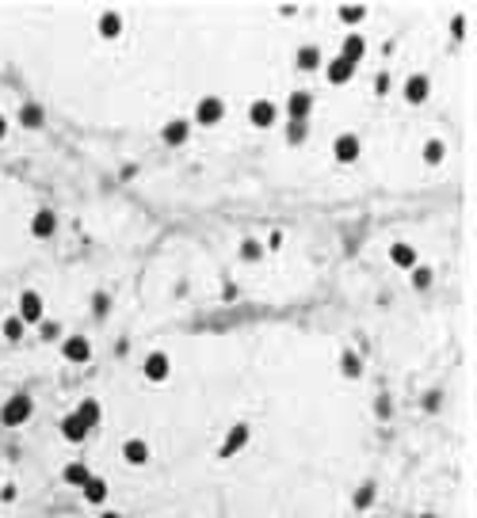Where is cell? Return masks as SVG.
<instances>
[{
	"mask_svg": "<svg viewBox=\"0 0 477 518\" xmlns=\"http://www.w3.org/2000/svg\"><path fill=\"white\" fill-rule=\"evenodd\" d=\"M31 416H35V400L27 397V393H16V397H8L4 408H0V423H4V427H23Z\"/></svg>",
	"mask_w": 477,
	"mask_h": 518,
	"instance_id": "cell-1",
	"label": "cell"
},
{
	"mask_svg": "<svg viewBox=\"0 0 477 518\" xmlns=\"http://www.w3.org/2000/svg\"><path fill=\"white\" fill-rule=\"evenodd\" d=\"M248 122H252L256 130L275 126V122H279V103H275V99H252V107H248Z\"/></svg>",
	"mask_w": 477,
	"mask_h": 518,
	"instance_id": "cell-2",
	"label": "cell"
},
{
	"mask_svg": "<svg viewBox=\"0 0 477 518\" xmlns=\"http://www.w3.org/2000/svg\"><path fill=\"white\" fill-rule=\"evenodd\" d=\"M222 115H226V103L218 96H203L195 103V122H199V126H218Z\"/></svg>",
	"mask_w": 477,
	"mask_h": 518,
	"instance_id": "cell-3",
	"label": "cell"
},
{
	"mask_svg": "<svg viewBox=\"0 0 477 518\" xmlns=\"http://www.w3.org/2000/svg\"><path fill=\"white\" fill-rule=\"evenodd\" d=\"M42 305H46V301H42L39 290H23V294H20V313H16V316H20L23 324H39V320H42Z\"/></svg>",
	"mask_w": 477,
	"mask_h": 518,
	"instance_id": "cell-4",
	"label": "cell"
},
{
	"mask_svg": "<svg viewBox=\"0 0 477 518\" xmlns=\"http://www.w3.org/2000/svg\"><path fill=\"white\" fill-rule=\"evenodd\" d=\"M248 423H233L229 427V435H226V442L218 446V457H233V454H241V450L248 446Z\"/></svg>",
	"mask_w": 477,
	"mask_h": 518,
	"instance_id": "cell-5",
	"label": "cell"
},
{
	"mask_svg": "<svg viewBox=\"0 0 477 518\" xmlns=\"http://www.w3.org/2000/svg\"><path fill=\"white\" fill-rule=\"evenodd\" d=\"M145 381H168L172 378V359H168L164 351H153V354H145Z\"/></svg>",
	"mask_w": 477,
	"mask_h": 518,
	"instance_id": "cell-6",
	"label": "cell"
},
{
	"mask_svg": "<svg viewBox=\"0 0 477 518\" xmlns=\"http://www.w3.org/2000/svg\"><path fill=\"white\" fill-rule=\"evenodd\" d=\"M149 457H153V446H149L145 438H126L123 442V461L126 465L142 469V465H149Z\"/></svg>",
	"mask_w": 477,
	"mask_h": 518,
	"instance_id": "cell-7",
	"label": "cell"
},
{
	"mask_svg": "<svg viewBox=\"0 0 477 518\" xmlns=\"http://www.w3.org/2000/svg\"><path fill=\"white\" fill-rule=\"evenodd\" d=\"M359 153H363V141L355 137V134H340V137H336L332 156L340 160V164H355V160H359Z\"/></svg>",
	"mask_w": 477,
	"mask_h": 518,
	"instance_id": "cell-8",
	"label": "cell"
},
{
	"mask_svg": "<svg viewBox=\"0 0 477 518\" xmlns=\"http://www.w3.org/2000/svg\"><path fill=\"white\" fill-rule=\"evenodd\" d=\"M161 137H164V145H187V137H191V118H168Z\"/></svg>",
	"mask_w": 477,
	"mask_h": 518,
	"instance_id": "cell-9",
	"label": "cell"
},
{
	"mask_svg": "<svg viewBox=\"0 0 477 518\" xmlns=\"http://www.w3.org/2000/svg\"><path fill=\"white\" fill-rule=\"evenodd\" d=\"M286 111H291V122H310L313 96H310V92H291V99H286Z\"/></svg>",
	"mask_w": 477,
	"mask_h": 518,
	"instance_id": "cell-10",
	"label": "cell"
},
{
	"mask_svg": "<svg viewBox=\"0 0 477 518\" xmlns=\"http://www.w3.org/2000/svg\"><path fill=\"white\" fill-rule=\"evenodd\" d=\"M61 354H65V359H69V362H88L92 359V343H88V339H84V335H69V339H65V347H61Z\"/></svg>",
	"mask_w": 477,
	"mask_h": 518,
	"instance_id": "cell-11",
	"label": "cell"
},
{
	"mask_svg": "<svg viewBox=\"0 0 477 518\" xmlns=\"http://www.w3.org/2000/svg\"><path fill=\"white\" fill-rule=\"evenodd\" d=\"M31 233H35L39 240L54 237V233H58V214H54V210H35V218H31Z\"/></svg>",
	"mask_w": 477,
	"mask_h": 518,
	"instance_id": "cell-12",
	"label": "cell"
},
{
	"mask_svg": "<svg viewBox=\"0 0 477 518\" xmlns=\"http://www.w3.org/2000/svg\"><path fill=\"white\" fill-rule=\"evenodd\" d=\"M363 54H367V39H363L359 31H348V35H344V50H340V58H344V61H351V65H359V61H363Z\"/></svg>",
	"mask_w": 477,
	"mask_h": 518,
	"instance_id": "cell-13",
	"label": "cell"
},
{
	"mask_svg": "<svg viewBox=\"0 0 477 518\" xmlns=\"http://www.w3.org/2000/svg\"><path fill=\"white\" fill-rule=\"evenodd\" d=\"M355 69H359V65H351V61H344L340 54H336V58L325 65V77H329V84H348L351 77H355Z\"/></svg>",
	"mask_w": 477,
	"mask_h": 518,
	"instance_id": "cell-14",
	"label": "cell"
},
{
	"mask_svg": "<svg viewBox=\"0 0 477 518\" xmlns=\"http://www.w3.org/2000/svg\"><path fill=\"white\" fill-rule=\"evenodd\" d=\"M96 31H99V39H119V35H123V16H119V12H111V8H107V12H99V20H96Z\"/></svg>",
	"mask_w": 477,
	"mask_h": 518,
	"instance_id": "cell-15",
	"label": "cell"
},
{
	"mask_svg": "<svg viewBox=\"0 0 477 518\" xmlns=\"http://www.w3.org/2000/svg\"><path fill=\"white\" fill-rule=\"evenodd\" d=\"M428 92H432V80H428L424 73H413V77L405 80V99L409 103H424Z\"/></svg>",
	"mask_w": 477,
	"mask_h": 518,
	"instance_id": "cell-16",
	"label": "cell"
},
{
	"mask_svg": "<svg viewBox=\"0 0 477 518\" xmlns=\"http://www.w3.org/2000/svg\"><path fill=\"white\" fill-rule=\"evenodd\" d=\"M321 46H298V54H294V65L302 73H313V69H321Z\"/></svg>",
	"mask_w": 477,
	"mask_h": 518,
	"instance_id": "cell-17",
	"label": "cell"
},
{
	"mask_svg": "<svg viewBox=\"0 0 477 518\" xmlns=\"http://www.w3.org/2000/svg\"><path fill=\"white\" fill-rule=\"evenodd\" d=\"M390 263L401 271H413L416 267V248L413 244H390Z\"/></svg>",
	"mask_w": 477,
	"mask_h": 518,
	"instance_id": "cell-18",
	"label": "cell"
},
{
	"mask_svg": "<svg viewBox=\"0 0 477 518\" xmlns=\"http://www.w3.org/2000/svg\"><path fill=\"white\" fill-rule=\"evenodd\" d=\"M73 416H77L88 431H96V427H99V416H104V412H99V404L92 400V397H84V400L77 404V412H73Z\"/></svg>",
	"mask_w": 477,
	"mask_h": 518,
	"instance_id": "cell-19",
	"label": "cell"
},
{
	"mask_svg": "<svg viewBox=\"0 0 477 518\" xmlns=\"http://www.w3.org/2000/svg\"><path fill=\"white\" fill-rule=\"evenodd\" d=\"M88 476H92V469L84 465V461H69V465L61 469V480H65V484H73V488H84V484H88Z\"/></svg>",
	"mask_w": 477,
	"mask_h": 518,
	"instance_id": "cell-20",
	"label": "cell"
},
{
	"mask_svg": "<svg viewBox=\"0 0 477 518\" xmlns=\"http://www.w3.org/2000/svg\"><path fill=\"white\" fill-rule=\"evenodd\" d=\"M88 435H92V431L84 427V423H80L77 416H73V412H69V416L61 419V438H65V442H84Z\"/></svg>",
	"mask_w": 477,
	"mask_h": 518,
	"instance_id": "cell-21",
	"label": "cell"
},
{
	"mask_svg": "<svg viewBox=\"0 0 477 518\" xmlns=\"http://www.w3.org/2000/svg\"><path fill=\"white\" fill-rule=\"evenodd\" d=\"M80 492H84V503H104V499H107V480L92 473V476H88V484H84Z\"/></svg>",
	"mask_w": 477,
	"mask_h": 518,
	"instance_id": "cell-22",
	"label": "cell"
},
{
	"mask_svg": "<svg viewBox=\"0 0 477 518\" xmlns=\"http://www.w3.org/2000/svg\"><path fill=\"white\" fill-rule=\"evenodd\" d=\"M16 118H20L27 130H39L46 115H42V107H39V103H20V115H16Z\"/></svg>",
	"mask_w": 477,
	"mask_h": 518,
	"instance_id": "cell-23",
	"label": "cell"
},
{
	"mask_svg": "<svg viewBox=\"0 0 477 518\" xmlns=\"http://www.w3.org/2000/svg\"><path fill=\"white\" fill-rule=\"evenodd\" d=\"M340 374H344V378H359V374H363V359L355 351H344L340 354Z\"/></svg>",
	"mask_w": 477,
	"mask_h": 518,
	"instance_id": "cell-24",
	"label": "cell"
},
{
	"mask_svg": "<svg viewBox=\"0 0 477 518\" xmlns=\"http://www.w3.org/2000/svg\"><path fill=\"white\" fill-rule=\"evenodd\" d=\"M420 153H424L428 164H439V160L447 156V145H443L439 137H432V141H424V149H420Z\"/></svg>",
	"mask_w": 477,
	"mask_h": 518,
	"instance_id": "cell-25",
	"label": "cell"
},
{
	"mask_svg": "<svg viewBox=\"0 0 477 518\" xmlns=\"http://www.w3.org/2000/svg\"><path fill=\"white\" fill-rule=\"evenodd\" d=\"M23 328H27V324H23L20 316H8L0 332H4V339H8V343H20V339H23Z\"/></svg>",
	"mask_w": 477,
	"mask_h": 518,
	"instance_id": "cell-26",
	"label": "cell"
},
{
	"mask_svg": "<svg viewBox=\"0 0 477 518\" xmlns=\"http://www.w3.org/2000/svg\"><path fill=\"white\" fill-rule=\"evenodd\" d=\"M340 20L344 23H348V27H355V23H363V20H367V8H340Z\"/></svg>",
	"mask_w": 477,
	"mask_h": 518,
	"instance_id": "cell-27",
	"label": "cell"
},
{
	"mask_svg": "<svg viewBox=\"0 0 477 518\" xmlns=\"http://www.w3.org/2000/svg\"><path fill=\"white\" fill-rule=\"evenodd\" d=\"M306 137H310V126H306V122H291V130H286V141H291V145H302Z\"/></svg>",
	"mask_w": 477,
	"mask_h": 518,
	"instance_id": "cell-28",
	"label": "cell"
},
{
	"mask_svg": "<svg viewBox=\"0 0 477 518\" xmlns=\"http://www.w3.org/2000/svg\"><path fill=\"white\" fill-rule=\"evenodd\" d=\"M39 335L46 339V343H54V339L61 335V324L58 320H39Z\"/></svg>",
	"mask_w": 477,
	"mask_h": 518,
	"instance_id": "cell-29",
	"label": "cell"
},
{
	"mask_svg": "<svg viewBox=\"0 0 477 518\" xmlns=\"http://www.w3.org/2000/svg\"><path fill=\"white\" fill-rule=\"evenodd\" d=\"M260 256H264L260 240H252V237H248V240H241V259H248V263H252V259H260Z\"/></svg>",
	"mask_w": 477,
	"mask_h": 518,
	"instance_id": "cell-30",
	"label": "cell"
},
{
	"mask_svg": "<svg viewBox=\"0 0 477 518\" xmlns=\"http://www.w3.org/2000/svg\"><path fill=\"white\" fill-rule=\"evenodd\" d=\"M370 503H374V484H363L359 492H355V507H359V511H367Z\"/></svg>",
	"mask_w": 477,
	"mask_h": 518,
	"instance_id": "cell-31",
	"label": "cell"
},
{
	"mask_svg": "<svg viewBox=\"0 0 477 518\" xmlns=\"http://www.w3.org/2000/svg\"><path fill=\"white\" fill-rule=\"evenodd\" d=\"M413 286H416V290H428V286H432V271L416 263V267H413Z\"/></svg>",
	"mask_w": 477,
	"mask_h": 518,
	"instance_id": "cell-32",
	"label": "cell"
},
{
	"mask_svg": "<svg viewBox=\"0 0 477 518\" xmlns=\"http://www.w3.org/2000/svg\"><path fill=\"white\" fill-rule=\"evenodd\" d=\"M92 309H96V316H104V313H107V294H96V297H92Z\"/></svg>",
	"mask_w": 477,
	"mask_h": 518,
	"instance_id": "cell-33",
	"label": "cell"
},
{
	"mask_svg": "<svg viewBox=\"0 0 477 518\" xmlns=\"http://www.w3.org/2000/svg\"><path fill=\"white\" fill-rule=\"evenodd\" d=\"M451 27H454V31H451L454 39H462V35H466V16H454V23H451Z\"/></svg>",
	"mask_w": 477,
	"mask_h": 518,
	"instance_id": "cell-34",
	"label": "cell"
},
{
	"mask_svg": "<svg viewBox=\"0 0 477 518\" xmlns=\"http://www.w3.org/2000/svg\"><path fill=\"white\" fill-rule=\"evenodd\" d=\"M374 88H378V96H386V88H390V77H386V73H378V77H374Z\"/></svg>",
	"mask_w": 477,
	"mask_h": 518,
	"instance_id": "cell-35",
	"label": "cell"
},
{
	"mask_svg": "<svg viewBox=\"0 0 477 518\" xmlns=\"http://www.w3.org/2000/svg\"><path fill=\"white\" fill-rule=\"evenodd\" d=\"M0 499H4V503H12V499H16V484H4V492H0Z\"/></svg>",
	"mask_w": 477,
	"mask_h": 518,
	"instance_id": "cell-36",
	"label": "cell"
},
{
	"mask_svg": "<svg viewBox=\"0 0 477 518\" xmlns=\"http://www.w3.org/2000/svg\"><path fill=\"white\" fill-rule=\"evenodd\" d=\"M4 134H8V118L0 115V141H4Z\"/></svg>",
	"mask_w": 477,
	"mask_h": 518,
	"instance_id": "cell-37",
	"label": "cell"
},
{
	"mask_svg": "<svg viewBox=\"0 0 477 518\" xmlns=\"http://www.w3.org/2000/svg\"><path fill=\"white\" fill-rule=\"evenodd\" d=\"M99 518H123V514H119V511H104V514H99Z\"/></svg>",
	"mask_w": 477,
	"mask_h": 518,
	"instance_id": "cell-38",
	"label": "cell"
},
{
	"mask_svg": "<svg viewBox=\"0 0 477 518\" xmlns=\"http://www.w3.org/2000/svg\"><path fill=\"white\" fill-rule=\"evenodd\" d=\"M420 518H435V514H420Z\"/></svg>",
	"mask_w": 477,
	"mask_h": 518,
	"instance_id": "cell-39",
	"label": "cell"
}]
</instances>
